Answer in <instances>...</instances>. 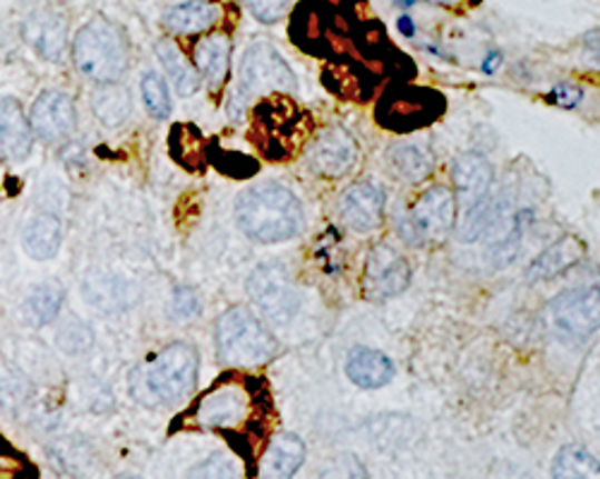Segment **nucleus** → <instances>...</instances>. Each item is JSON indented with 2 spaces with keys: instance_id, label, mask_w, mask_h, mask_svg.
<instances>
[{
  "instance_id": "2",
  "label": "nucleus",
  "mask_w": 600,
  "mask_h": 479,
  "mask_svg": "<svg viewBox=\"0 0 600 479\" xmlns=\"http://www.w3.org/2000/svg\"><path fill=\"white\" fill-rule=\"evenodd\" d=\"M199 355L190 343H171L135 369L130 377L132 398L142 406H176L193 396L197 383Z\"/></svg>"
},
{
  "instance_id": "5",
  "label": "nucleus",
  "mask_w": 600,
  "mask_h": 479,
  "mask_svg": "<svg viewBox=\"0 0 600 479\" xmlns=\"http://www.w3.org/2000/svg\"><path fill=\"white\" fill-rule=\"evenodd\" d=\"M298 80L294 70L288 68L284 56L267 41H255L243 56L240 72H238V89L234 94V113L248 108V101L257 94H296ZM228 106V108H230Z\"/></svg>"
},
{
  "instance_id": "31",
  "label": "nucleus",
  "mask_w": 600,
  "mask_h": 479,
  "mask_svg": "<svg viewBox=\"0 0 600 479\" xmlns=\"http://www.w3.org/2000/svg\"><path fill=\"white\" fill-rule=\"evenodd\" d=\"M85 298L89 305L101 309H116L132 302L128 286L118 278H89L85 283Z\"/></svg>"
},
{
  "instance_id": "15",
  "label": "nucleus",
  "mask_w": 600,
  "mask_h": 479,
  "mask_svg": "<svg viewBox=\"0 0 600 479\" xmlns=\"http://www.w3.org/2000/svg\"><path fill=\"white\" fill-rule=\"evenodd\" d=\"M492 166L485 157L475 151L459 153L452 163V182H454V197L456 207L461 204L464 211H471L473 207L483 204L490 197L492 188Z\"/></svg>"
},
{
  "instance_id": "30",
  "label": "nucleus",
  "mask_w": 600,
  "mask_h": 479,
  "mask_svg": "<svg viewBox=\"0 0 600 479\" xmlns=\"http://www.w3.org/2000/svg\"><path fill=\"white\" fill-rule=\"evenodd\" d=\"M552 479H600V462L581 446H564L552 460Z\"/></svg>"
},
{
  "instance_id": "36",
  "label": "nucleus",
  "mask_w": 600,
  "mask_h": 479,
  "mask_svg": "<svg viewBox=\"0 0 600 479\" xmlns=\"http://www.w3.org/2000/svg\"><path fill=\"white\" fill-rule=\"evenodd\" d=\"M294 0H248L253 18L263 24H276L288 12Z\"/></svg>"
},
{
  "instance_id": "35",
  "label": "nucleus",
  "mask_w": 600,
  "mask_h": 479,
  "mask_svg": "<svg viewBox=\"0 0 600 479\" xmlns=\"http://www.w3.org/2000/svg\"><path fill=\"white\" fill-rule=\"evenodd\" d=\"M190 479H243L240 468L234 458L228 456H209L199 460L190 472Z\"/></svg>"
},
{
  "instance_id": "3",
  "label": "nucleus",
  "mask_w": 600,
  "mask_h": 479,
  "mask_svg": "<svg viewBox=\"0 0 600 479\" xmlns=\"http://www.w3.org/2000/svg\"><path fill=\"white\" fill-rule=\"evenodd\" d=\"M72 60L87 80L116 84L130 63L128 39L116 22L97 14L77 32L72 41Z\"/></svg>"
},
{
  "instance_id": "28",
  "label": "nucleus",
  "mask_w": 600,
  "mask_h": 479,
  "mask_svg": "<svg viewBox=\"0 0 600 479\" xmlns=\"http://www.w3.org/2000/svg\"><path fill=\"white\" fill-rule=\"evenodd\" d=\"M66 290L58 281H43L39 283L24 302V319L32 323V327H46L51 323L58 315L60 307H63Z\"/></svg>"
},
{
  "instance_id": "22",
  "label": "nucleus",
  "mask_w": 600,
  "mask_h": 479,
  "mask_svg": "<svg viewBox=\"0 0 600 479\" xmlns=\"http://www.w3.org/2000/svg\"><path fill=\"white\" fill-rule=\"evenodd\" d=\"M222 8L207 0H188L164 12V27L174 34H203L219 22Z\"/></svg>"
},
{
  "instance_id": "41",
  "label": "nucleus",
  "mask_w": 600,
  "mask_h": 479,
  "mask_svg": "<svg viewBox=\"0 0 600 479\" xmlns=\"http://www.w3.org/2000/svg\"><path fill=\"white\" fill-rule=\"evenodd\" d=\"M116 479H140V477H135V475H120V477H116Z\"/></svg>"
},
{
  "instance_id": "38",
  "label": "nucleus",
  "mask_w": 600,
  "mask_h": 479,
  "mask_svg": "<svg viewBox=\"0 0 600 479\" xmlns=\"http://www.w3.org/2000/svg\"><path fill=\"white\" fill-rule=\"evenodd\" d=\"M583 99V91L579 84H569V82H562V84H555L550 89L548 94V101L552 106H560V108H577Z\"/></svg>"
},
{
  "instance_id": "19",
  "label": "nucleus",
  "mask_w": 600,
  "mask_h": 479,
  "mask_svg": "<svg viewBox=\"0 0 600 479\" xmlns=\"http://www.w3.org/2000/svg\"><path fill=\"white\" fill-rule=\"evenodd\" d=\"M24 37L32 43V49L51 63H60L68 49V24L63 14L41 12L35 14L24 27Z\"/></svg>"
},
{
  "instance_id": "37",
  "label": "nucleus",
  "mask_w": 600,
  "mask_h": 479,
  "mask_svg": "<svg viewBox=\"0 0 600 479\" xmlns=\"http://www.w3.org/2000/svg\"><path fill=\"white\" fill-rule=\"evenodd\" d=\"M199 312V298L197 290L190 286H178L174 290V300H171V315L178 321H188L193 317H197Z\"/></svg>"
},
{
  "instance_id": "27",
  "label": "nucleus",
  "mask_w": 600,
  "mask_h": 479,
  "mask_svg": "<svg viewBox=\"0 0 600 479\" xmlns=\"http://www.w3.org/2000/svg\"><path fill=\"white\" fill-rule=\"evenodd\" d=\"M91 111L101 120V126L106 128H120L126 126L130 113H132V101L128 89H122L120 84H101L91 94Z\"/></svg>"
},
{
  "instance_id": "29",
  "label": "nucleus",
  "mask_w": 600,
  "mask_h": 479,
  "mask_svg": "<svg viewBox=\"0 0 600 479\" xmlns=\"http://www.w3.org/2000/svg\"><path fill=\"white\" fill-rule=\"evenodd\" d=\"M171 157L188 171H203L205 161H207V142L203 132H199L195 126H176L171 130Z\"/></svg>"
},
{
  "instance_id": "14",
  "label": "nucleus",
  "mask_w": 600,
  "mask_h": 479,
  "mask_svg": "<svg viewBox=\"0 0 600 479\" xmlns=\"http://www.w3.org/2000/svg\"><path fill=\"white\" fill-rule=\"evenodd\" d=\"M29 126H32V132L41 137L43 142H66L77 126L72 99L66 91H43L35 101L32 111H29Z\"/></svg>"
},
{
  "instance_id": "34",
  "label": "nucleus",
  "mask_w": 600,
  "mask_h": 479,
  "mask_svg": "<svg viewBox=\"0 0 600 479\" xmlns=\"http://www.w3.org/2000/svg\"><path fill=\"white\" fill-rule=\"evenodd\" d=\"M315 479H367V470L358 456L338 453L322 466Z\"/></svg>"
},
{
  "instance_id": "40",
  "label": "nucleus",
  "mask_w": 600,
  "mask_h": 479,
  "mask_svg": "<svg viewBox=\"0 0 600 479\" xmlns=\"http://www.w3.org/2000/svg\"><path fill=\"white\" fill-rule=\"evenodd\" d=\"M399 32L406 34V37L415 34V29H413V22H411L409 14H402V18H399Z\"/></svg>"
},
{
  "instance_id": "9",
  "label": "nucleus",
  "mask_w": 600,
  "mask_h": 479,
  "mask_svg": "<svg viewBox=\"0 0 600 479\" xmlns=\"http://www.w3.org/2000/svg\"><path fill=\"white\" fill-rule=\"evenodd\" d=\"M248 296L265 319L274 323H286L296 317L301 307V292L288 267L279 261H267L253 269L248 278Z\"/></svg>"
},
{
  "instance_id": "17",
  "label": "nucleus",
  "mask_w": 600,
  "mask_h": 479,
  "mask_svg": "<svg viewBox=\"0 0 600 479\" xmlns=\"http://www.w3.org/2000/svg\"><path fill=\"white\" fill-rule=\"evenodd\" d=\"M35 132L18 99H0V161H24L32 151Z\"/></svg>"
},
{
  "instance_id": "18",
  "label": "nucleus",
  "mask_w": 600,
  "mask_h": 479,
  "mask_svg": "<svg viewBox=\"0 0 600 479\" xmlns=\"http://www.w3.org/2000/svg\"><path fill=\"white\" fill-rule=\"evenodd\" d=\"M305 460V443L296 435H276L259 460V479H294Z\"/></svg>"
},
{
  "instance_id": "12",
  "label": "nucleus",
  "mask_w": 600,
  "mask_h": 479,
  "mask_svg": "<svg viewBox=\"0 0 600 479\" xmlns=\"http://www.w3.org/2000/svg\"><path fill=\"white\" fill-rule=\"evenodd\" d=\"M387 192L375 180L353 182L338 197V216L356 233H373L384 221Z\"/></svg>"
},
{
  "instance_id": "26",
  "label": "nucleus",
  "mask_w": 600,
  "mask_h": 479,
  "mask_svg": "<svg viewBox=\"0 0 600 479\" xmlns=\"http://www.w3.org/2000/svg\"><path fill=\"white\" fill-rule=\"evenodd\" d=\"M157 58L161 60V66L166 68L168 80H171L178 97H193L199 89V72L190 60L183 56L178 49V43L171 39H161L157 43Z\"/></svg>"
},
{
  "instance_id": "11",
  "label": "nucleus",
  "mask_w": 600,
  "mask_h": 479,
  "mask_svg": "<svg viewBox=\"0 0 600 479\" xmlns=\"http://www.w3.org/2000/svg\"><path fill=\"white\" fill-rule=\"evenodd\" d=\"M411 283L409 261L390 242L375 245L365 259L363 290L371 300L396 298Z\"/></svg>"
},
{
  "instance_id": "7",
  "label": "nucleus",
  "mask_w": 600,
  "mask_h": 479,
  "mask_svg": "<svg viewBox=\"0 0 600 479\" xmlns=\"http://www.w3.org/2000/svg\"><path fill=\"white\" fill-rule=\"evenodd\" d=\"M259 396H265V391L255 393L253 383L248 386V381L226 377L197 400L193 410V422L197 427L224 431L238 429L240 425H250Z\"/></svg>"
},
{
  "instance_id": "1",
  "label": "nucleus",
  "mask_w": 600,
  "mask_h": 479,
  "mask_svg": "<svg viewBox=\"0 0 600 479\" xmlns=\"http://www.w3.org/2000/svg\"><path fill=\"white\" fill-rule=\"evenodd\" d=\"M236 221L255 242H286L301 233L303 207L298 197L279 182H257L243 190L236 202Z\"/></svg>"
},
{
  "instance_id": "23",
  "label": "nucleus",
  "mask_w": 600,
  "mask_h": 479,
  "mask_svg": "<svg viewBox=\"0 0 600 479\" xmlns=\"http://www.w3.org/2000/svg\"><path fill=\"white\" fill-rule=\"evenodd\" d=\"M63 242V226L53 213H37L22 230L24 252L37 261H49L58 255Z\"/></svg>"
},
{
  "instance_id": "25",
  "label": "nucleus",
  "mask_w": 600,
  "mask_h": 479,
  "mask_svg": "<svg viewBox=\"0 0 600 479\" xmlns=\"http://www.w3.org/2000/svg\"><path fill=\"white\" fill-rule=\"evenodd\" d=\"M390 168L394 171L396 178H402L406 182H421L430 173L435 171V157L430 147L421 142H402L394 144L387 153Z\"/></svg>"
},
{
  "instance_id": "33",
  "label": "nucleus",
  "mask_w": 600,
  "mask_h": 479,
  "mask_svg": "<svg viewBox=\"0 0 600 479\" xmlns=\"http://www.w3.org/2000/svg\"><path fill=\"white\" fill-rule=\"evenodd\" d=\"M56 343L66 355H85L95 346V331L85 321H68L60 327Z\"/></svg>"
},
{
  "instance_id": "24",
  "label": "nucleus",
  "mask_w": 600,
  "mask_h": 479,
  "mask_svg": "<svg viewBox=\"0 0 600 479\" xmlns=\"http://www.w3.org/2000/svg\"><path fill=\"white\" fill-rule=\"evenodd\" d=\"M230 63V41L226 34H212L199 41L193 51V66L205 77L212 89H219L228 77Z\"/></svg>"
},
{
  "instance_id": "6",
  "label": "nucleus",
  "mask_w": 600,
  "mask_h": 479,
  "mask_svg": "<svg viewBox=\"0 0 600 479\" xmlns=\"http://www.w3.org/2000/svg\"><path fill=\"white\" fill-rule=\"evenodd\" d=\"M456 226V197L450 188H430L415 204L399 213L396 233L411 247H421L425 242H444Z\"/></svg>"
},
{
  "instance_id": "4",
  "label": "nucleus",
  "mask_w": 600,
  "mask_h": 479,
  "mask_svg": "<svg viewBox=\"0 0 600 479\" xmlns=\"http://www.w3.org/2000/svg\"><path fill=\"white\" fill-rule=\"evenodd\" d=\"M217 350L228 367H257L274 358L276 341L248 307H230L217 319Z\"/></svg>"
},
{
  "instance_id": "21",
  "label": "nucleus",
  "mask_w": 600,
  "mask_h": 479,
  "mask_svg": "<svg viewBox=\"0 0 600 479\" xmlns=\"http://www.w3.org/2000/svg\"><path fill=\"white\" fill-rule=\"evenodd\" d=\"M581 257H583V242L574 236H567L555 245H550L548 250H543L531 261V267L527 269V281L529 283L550 281V278H555L567 269L579 265Z\"/></svg>"
},
{
  "instance_id": "8",
  "label": "nucleus",
  "mask_w": 600,
  "mask_h": 479,
  "mask_svg": "<svg viewBox=\"0 0 600 479\" xmlns=\"http://www.w3.org/2000/svg\"><path fill=\"white\" fill-rule=\"evenodd\" d=\"M444 113V99L425 87H394L375 108V118L384 130L413 132L433 126Z\"/></svg>"
},
{
  "instance_id": "39",
  "label": "nucleus",
  "mask_w": 600,
  "mask_h": 479,
  "mask_svg": "<svg viewBox=\"0 0 600 479\" xmlns=\"http://www.w3.org/2000/svg\"><path fill=\"white\" fill-rule=\"evenodd\" d=\"M583 43H587V49L591 53H596L600 58V29H596V32H591L587 39H583Z\"/></svg>"
},
{
  "instance_id": "10",
  "label": "nucleus",
  "mask_w": 600,
  "mask_h": 479,
  "mask_svg": "<svg viewBox=\"0 0 600 479\" xmlns=\"http://www.w3.org/2000/svg\"><path fill=\"white\" fill-rule=\"evenodd\" d=\"M548 315L562 338L587 341L600 331V286H574L558 292L548 305Z\"/></svg>"
},
{
  "instance_id": "16",
  "label": "nucleus",
  "mask_w": 600,
  "mask_h": 479,
  "mask_svg": "<svg viewBox=\"0 0 600 479\" xmlns=\"http://www.w3.org/2000/svg\"><path fill=\"white\" fill-rule=\"evenodd\" d=\"M296 122V108L291 106L284 97L274 94L269 101L257 103L253 126L259 149L265 151V157L279 159L276 147H284V142L291 134V128Z\"/></svg>"
},
{
  "instance_id": "13",
  "label": "nucleus",
  "mask_w": 600,
  "mask_h": 479,
  "mask_svg": "<svg viewBox=\"0 0 600 479\" xmlns=\"http://www.w3.org/2000/svg\"><path fill=\"white\" fill-rule=\"evenodd\" d=\"M358 161V144L344 128L332 126L322 130L311 149H307V166L322 178H344Z\"/></svg>"
},
{
  "instance_id": "32",
  "label": "nucleus",
  "mask_w": 600,
  "mask_h": 479,
  "mask_svg": "<svg viewBox=\"0 0 600 479\" xmlns=\"http://www.w3.org/2000/svg\"><path fill=\"white\" fill-rule=\"evenodd\" d=\"M140 91H142V101L147 106V111L151 118L157 120H166L171 116V94H168V84L164 82V77L159 72H145L142 82H140Z\"/></svg>"
},
{
  "instance_id": "20",
  "label": "nucleus",
  "mask_w": 600,
  "mask_h": 479,
  "mask_svg": "<svg viewBox=\"0 0 600 479\" xmlns=\"http://www.w3.org/2000/svg\"><path fill=\"white\" fill-rule=\"evenodd\" d=\"M346 377L358 389H382L394 379V362L373 348H353L346 358Z\"/></svg>"
}]
</instances>
